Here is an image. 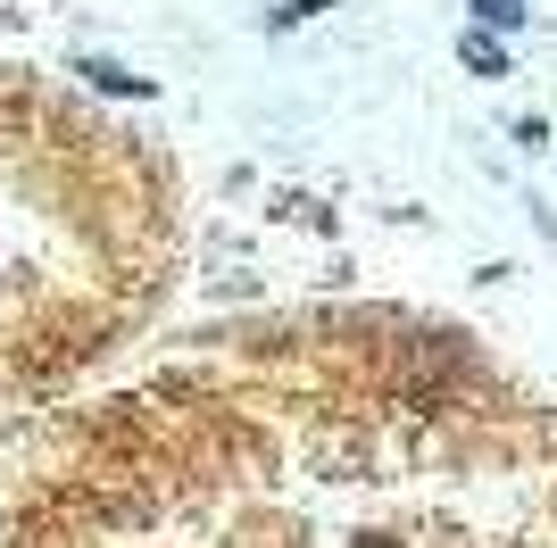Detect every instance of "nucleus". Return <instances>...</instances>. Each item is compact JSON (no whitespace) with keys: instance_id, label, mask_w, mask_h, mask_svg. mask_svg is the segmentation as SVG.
Returning a JSON list of instances; mask_svg holds the SVG:
<instances>
[{"instance_id":"obj_1","label":"nucleus","mask_w":557,"mask_h":548,"mask_svg":"<svg viewBox=\"0 0 557 548\" xmlns=\"http://www.w3.org/2000/svg\"><path fill=\"white\" fill-rule=\"evenodd\" d=\"M466 67H474V75H499L508 59H499V42H491V34H466Z\"/></svg>"},{"instance_id":"obj_2","label":"nucleus","mask_w":557,"mask_h":548,"mask_svg":"<svg viewBox=\"0 0 557 548\" xmlns=\"http://www.w3.org/2000/svg\"><path fill=\"white\" fill-rule=\"evenodd\" d=\"M474 17H483V25H516V17H524V0H474Z\"/></svg>"}]
</instances>
